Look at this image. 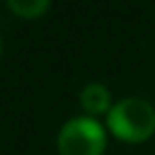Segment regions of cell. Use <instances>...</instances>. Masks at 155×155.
<instances>
[{"instance_id":"3","label":"cell","mask_w":155,"mask_h":155,"mask_svg":"<svg viewBox=\"0 0 155 155\" xmlns=\"http://www.w3.org/2000/svg\"><path fill=\"white\" fill-rule=\"evenodd\" d=\"M80 103H82V107L89 114H103V112L112 110L110 107V91H107V87H103L98 82H91L82 89Z\"/></svg>"},{"instance_id":"4","label":"cell","mask_w":155,"mask_h":155,"mask_svg":"<svg viewBox=\"0 0 155 155\" xmlns=\"http://www.w3.org/2000/svg\"><path fill=\"white\" fill-rule=\"evenodd\" d=\"M7 7L21 18H39L44 12H48L50 2L48 0H9Z\"/></svg>"},{"instance_id":"1","label":"cell","mask_w":155,"mask_h":155,"mask_svg":"<svg viewBox=\"0 0 155 155\" xmlns=\"http://www.w3.org/2000/svg\"><path fill=\"white\" fill-rule=\"evenodd\" d=\"M107 126L123 141H144L155 132V110L141 98H126L107 112Z\"/></svg>"},{"instance_id":"2","label":"cell","mask_w":155,"mask_h":155,"mask_svg":"<svg viewBox=\"0 0 155 155\" xmlns=\"http://www.w3.org/2000/svg\"><path fill=\"white\" fill-rule=\"evenodd\" d=\"M57 148L62 155H103L105 132L98 121L89 116H75L62 126Z\"/></svg>"}]
</instances>
